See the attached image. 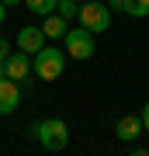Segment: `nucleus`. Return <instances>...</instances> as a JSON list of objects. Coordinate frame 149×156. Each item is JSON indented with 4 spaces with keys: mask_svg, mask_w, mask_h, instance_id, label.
Here are the masks:
<instances>
[{
    "mask_svg": "<svg viewBox=\"0 0 149 156\" xmlns=\"http://www.w3.org/2000/svg\"><path fill=\"white\" fill-rule=\"evenodd\" d=\"M62 69H66V49H59V45H49L45 42L38 52L31 56V73L38 80H59L62 76Z\"/></svg>",
    "mask_w": 149,
    "mask_h": 156,
    "instance_id": "obj_2",
    "label": "nucleus"
},
{
    "mask_svg": "<svg viewBox=\"0 0 149 156\" xmlns=\"http://www.w3.org/2000/svg\"><path fill=\"white\" fill-rule=\"evenodd\" d=\"M28 73H31V56L24 49H14L7 56V76L17 80V83H28Z\"/></svg>",
    "mask_w": 149,
    "mask_h": 156,
    "instance_id": "obj_7",
    "label": "nucleus"
},
{
    "mask_svg": "<svg viewBox=\"0 0 149 156\" xmlns=\"http://www.w3.org/2000/svg\"><path fill=\"white\" fill-rule=\"evenodd\" d=\"M42 31L49 35L52 42H62V38H66V31H69V17H62L59 11L45 14V21H42Z\"/></svg>",
    "mask_w": 149,
    "mask_h": 156,
    "instance_id": "obj_9",
    "label": "nucleus"
},
{
    "mask_svg": "<svg viewBox=\"0 0 149 156\" xmlns=\"http://www.w3.org/2000/svg\"><path fill=\"white\" fill-rule=\"evenodd\" d=\"M7 56H11V45H7V38L0 35V59H7Z\"/></svg>",
    "mask_w": 149,
    "mask_h": 156,
    "instance_id": "obj_13",
    "label": "nucleus"
},
{
    "mask_svg": "<svg viewBox=\"0 0 149 156\" xmlns=\"http://www.w3.org/2000/svg\"><path fill=\"white\" fill-rule=\"evenodd\" d=\"M4 17H7V4L0 0V24H4Z\"/></svg>",
    "mask_w": 149,
    "mask_h": 156,
    "instance_id": "obj_16",
    "label": "nucleus"
},
{
    "mask_svg": "<svg viewBox=\"0 0 149 156\" xmlns=\"http://www.w3.org/2000/svg\"><path fill=\"white\" fill-rule=\"evenodd\" d=\"M24 4H28V11H35L38 17H45V14L55 11V0H24Z\"/></svg>",
    "mask_w": 149,
    "mask_h": 156,
    "instance_id": "obj_12",
    "label": "nucleus"
},
{
    "mask_svg": "<svg viewBox=\"0 0 149 156\" xmlns=\"http://www.w3.org/2000/svg\"><path fill=\"white\" fill-rule=\"evenodd\" d=\"M4 4H7V7H17V4H24V0H4Z\"/></svg>",
    "mask_w": 149,
    "mask_h": 156,
    "instance_id": "obj_18",
    "label": "nucleus"
},
{
    "mask_svg": "<svg viewBox=\"0 0 149 156\" xmlns=\"http://www.w3.org/2000/svg\"><path fill=\"white\" fill-rule=\"evenodd\" d=\"M76 21H80L87 31L101 35V31H108V28H111V7H108V4H101V0H83L80 11H76Z\"/></svg>",
    "mask_w": 149,
    "mask_h": 156,
    "instance_id": "obj_3",
    "label": "nucleus"
},
{
    "mask_svg": "<svg viewBox=\"0 0 149 156\" xmlns=\"http://www.w3.org/2000/svg\"><path fill=\"white\" fill-rule=\"evenodd\" d=\"M45 42H49V35L42 31V24H24V28L17 31V49H24L28 56H35Z\"/></svg>",
    "mask_w": 149,
    "mask_h": 156,
    "instance_id": "obj_5",
    "label": "nucleus"
},
{
    "mask_svg": "<svg viewBox=\"0 0 149 156\" xmlns=\"http://www.w3.org/2000/svg\"><path fill=\"white\" fill-rule=\"evenodd\" d=\"M142 132H146L142 115H122V118H118V125H115V135H118L122 142H135Z\"/></svg>",
    "mask_w": 149,
    "mask_h": 156,
    "instance_id": "obj_8",
    "label": "nucleus"
},
{
    "mask_svg": "<svg viewBox=\"0 0 149 156\" xmlns=\"http://www.w3.org/2000/svg\"><path fill=\"white\" fill-rule=\"evenodd\" d=\"M17 104H21V83L4 76L0 80V115H14Z\"/></svg>",
    "mask_w": 149,
    "mask_h": 156,
    "instance_id": "obj_6",
    "label": "nucleus"
},
{
    "mask_svg": "<svg viewBox=\"0 0 149 156\" xmlns=\"http://www.w3.org/2000/svg\"><path fill=\"white\" fill-rule=\"evenodd\" d=\"M128 17H149V0H125Z\"/></svg>",
    "mask_w": 149,
    "mask_h": 156,
    "instance_id": "obj_10",
    "label": "nucleus"
},
{
    "mask_svg": "<svg viewBox=\"0 0 149 156\" xmlns=\"http://www.w3.org/2000/svg\"><path fill=\"white\" fill-rule=\"evenodd\" d=\"M55 11L69 21H76V11H80V0H55Z\"/></svg>",
    "mask_w": 149,
    "mask_h": 156,
    "instance_id": "obj_11",
    "label": "nucleus"
},
{
    "mask_svg": "<svg viewBox=\"0 0 149 156\" xmlns=\"http://www.w3.org/2000/svg\"><path fill=\"white\" fill-rule=\"evenodd\" d=\"M80 4H83V0H80Z\"/></svg>",
    "mask_w": 149,
    "mask_h": 156,
    "instance_id": "obj_19",
    "label": "nucleus"
},
{
    "mask_svg": "<svg viewBox=\"0 0 149 156\" xmlns=\"http://www.w3.org/2000/svg\"><path fill=\"white\" fill-rule=\"evenodd\" d=\"M62 45H66V56H73V59H90V56L97 52L94 31H87L83 24H80V28H69L66 38H62Z\"/></svg>",
    "mask_w": 149,
    "mask_h": 156,
    "instance_id": "obj_4",
    "label": "nucleus"
},
{
    "mask_svg": "<svg viewBox=\"0 0 149 156\" xmlns=\"http://www.w3.org/2000/svg\"><path fill=\"white\" fill-rule=\"evenodd\" d=\"M7 76V59H0V80Z\"/></svg>",
    "mask_w": 149,
    "mask_h": 156,
    "instance_id": "obj_17",
    "label": "nucleus"
},
{
    "mask_svg": "<svg viewBox=\"0 0 149 156\" xmlns=\"http://www.w3.org/2000/svg\"><path fill=\"white\" fill-rule=\"evenodd\" d=\"M28 135H31L42 149L59 153V149H66V142H69V125L62 122V118H42V122H35L28 128Z\"/></svg>",
    "mask_w": 149,
    "mask_h": 156,
    "instance_id": "obj_1",
    "label": "nucleus"
},
{
    "mask_svg": "<svg viewBox=\"0 0 149 156\" xmlns=\"http://www.w3.org/2000/svg\"><path fill=\"white\" fill-rule=\"evenodd\" d=\"M108 7L111 11H125V0H108Z\"/></svg>",
    "mask_w": 149,
    "mask_h": 156,
    "instance_id": "obj_15",
    "label": "nucleus"
},
{
    "mask_svg": "<svg viewBox=\"0 0 149 156\" xmlns=\"http://www.w3.org/2000/svg\"><path fill=\"white\" fill-rule=\"evenodd\" d=\"M142 125H146V132H149V101L142 104Z\"/></svg>",
    "mask_w": 149,
    "mask_h": 156,
    "instance_id": "obj_14",
    "label": "nucleus"
}]
</instances>
